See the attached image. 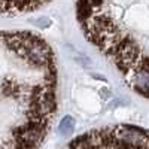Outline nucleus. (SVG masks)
<instances>
[{"instance_id": "f257e3e1", "label": "nucleus", "mask_w": 149, "mask_h": 149, "mask_svg": "<svg viewBox=\"0 0 149 149\" xmlns=\"http://www.w3.org/2000/svg\"><path fill=\"white\" fill-rule=\"evenodd\" d=\"M88 40L134 93L149 98V0H74Z\"/></svg>"}, {"instance_id": "f03ea898", "label": "nucleus", "mask_w": 149, "mask_h": 149, "mask_svg": "<svg viewBox=\"0 0 149 149\" xmlns=\"http://www.w3.org/2000/svg\"><path fill=\"white\" fill-rule=\"evenodd\" d=\"M73 128H74V121L70 116H64L63 121H61V124H60V133L69 134V133L73 131Z\"/></svg>"}]
</instances>
